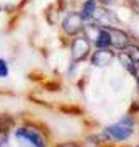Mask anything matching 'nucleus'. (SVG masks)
<instances>
[{
  "mask_svg": "<svg viewBox=\"0 0 139 147\" xmlns=\"http://www.w3.org/2000/svg\"><path fill=\"white\" fill-rule=\"evenodd\" d=\"M133 129H134V119L131 116H124L123 119H119L118 123H115L111 126H108L103 131V134L110 141L121 142V141L129 139V136L133 134Z\"/></svg>",
  "mask_w": 139,
  "mask_h": 147,
  "instance_id": "nucleus-1",
  "label": "nucleus"
},
{
  "mask_svg": "<svg viewBox=\"0 0 139 147\" xmlns=\"http://www.w3.org/2000/svg\"><path fill=\"white\" fill-rule=\"evenodd\" d=\"M15 137L23 147H46L43 136L38 131H33L30 127H20L15 131Z\"/></svg>",
  "mask_w": 139,
  "mask_h": 147,
  "instance_id": "nucleus-2",
  "label": "nucleus"
},
{
  "mask_svg": "<svg viewBox=\"0 0 139 147\" xmlns=\"http://www.w3.org/2000/svg\"><path fill=\"white\" fill-rule=\"evenodd\" d=\"M62 28L64 31L70 36H74L77 33H80L84 30V18H82L80 13H69V15L64 18V23H62Z\"/></svg>",
  "mask_w": 139,
  "mask_h": 147,
  "instance_id": "nucleus-3",
  "label": "nucleus"
},
{
  "mask_svg": "<svg viewBox=\"0 0 139 147\" xmlns=\"http://www.w3.org/2000/svg\"><path fill=\"white\" fill-rule=\"evenodd\" d=\"M90 54V41L88 38H77L72 42V59L75 62H80Z\"/></svg>",
  "mask_w": 139,
  "mask_h": 147,
  "instance_id": "nucleus-4",
  "label": "nucleus"
},
{
  "mask_svg": "<svg viewBox=\"0 0 139 147\" xmlns=\"http://www.w3.org/2000/svg\"><path fill=\"white\" fill-rule=\"evenodd\" d=\"M115 59V53L110 51L108 47H103V49H98L93 53L92 56V64L96 65V67H105V65H110L111 61Z\"/></svg>",
  "mask_w": 139,
  "mask_h": 147,
  "instance_id": "nucleus-5",
  "label": "nucleus"
},
{
  "mask_svg": "<svg viewBox=\"0 0 139 147\" xmlns=\"http://www.w3.org/2000/svg\"><path fill=\"white\" fill-rule=\"evenodd\" d=\"M110 31V38H111V46L116 47V49H124V47L129 44V38L128 34L121 30H116V28H107Z\"/></svg>",
  "mask_w": 139,
  "mask_h": 147,
  "instance_id": "nucleus-6",
  "label": "nucleus"
},
{
  "mask_svg": "<svg viewBox=\"0 0 139 147\" xmlns=\"http://www.w3.org/2000/svg\"><path fill=\"white\" fill-rule=\"evenodd\" d=\"M95 46L98 49L111 46V38H110V31H108L107 28H100V31H98V34L95 38Z\"/></svg>",
  "mask_w": 139,
  "mask_h": 147,
  "instance_id": "nucleus-7",
  "label": "nucleus"
},
{
  "mask_svg": "<svg viewBox=\"0 0 139 147\" xmlns=\"http://www.w3.org/2000/svg\"><path fill=\"white\" fill-rule=\"evenodd\" d=\"M13 124H15V121H13V118H11V116H8V115H0V134L7 136V134L11 131Z\"/></svg>",
  "mask_w": 139,
  "mask_h": 147,
  "instance_id": "nucleus-8",
  "label": "nucleus"
},
{
  "mask_svg": "<svg viewBox=\"0 0 139 147\" xmlns=\"http://www.w3.org/2000/svg\"><path fill=\"white\" fill-rule=\"evenodd\" d=\"M96 13V0H87L84 8H82V18H87V20H90L93 18Z\"/></svg>",
  "mask_w": 139,
  "mask_h": 147,
  "instance_id": "nucleus-9",
  "label": "nucleus"
},
{
  "mask_svg": "<svg viewBox=\"0 0 139 147\" xmlns=\"http://www.w3.org/2000/svg\"><path fill=\"white\" fill-rule=\"evenodd\" d=\"M118 59H119L121 65H123L126 70H129L131 74L136 72V62H134L133 59L128 56V53H119V54H118Z\"/></svg>",
  "mask_w": 139,
  "mask_h": 147,
  "instance_id": "nucleus-10",
  "label": "nucleus"
},
{
  "mask_svg": "<svg viewBox=\"0 0 139 147\" xmlns=\"http://www.w3.org/2000/svg\"><path fill=\"white\" fill-rule=\"evenodd\" d=\"M124 49H126L128 56L133 59L134 62H139V47H138V46H131V44H128Z\"/></svg>",
  "mask_w": 139,
  "mask_h": 147,
  "instance_id": "nucleus-11",
  "label": "nucleus"
},
{
  "mask_svg": "<svg viewBox=\"0 0 139 147\" xmlns=\"http://www.w3.org/2000/svg\"><path fill=\"white\" fill-rule=\"evenodd\" d=\"M61 111H62V113H67V115H80L82 113V110L77 108V106H62Z\"/></svg>",
  "mask_w": 139,
  "mask_h": 147,
  "instance_id": "nucleus-12",
  "label": "nucleus"
},
{
  "mask_svg": "<svg viewBox=\"0 0 139 147\" xmlns=\"http://www.w3.org/2000/svg\"><path fill=\"white\" fill-rule=\"evenodd\" d=\"M5 77H8V64L7 61L0 59V79H5Z\"/></svg>",
  "mask_w": 139,
  "mask_h": 147,
  "instance_id": "nucleus-13",
  "label": "nucleus"
},
{
  "mask_svg": "<svg viewBox=\"0 0 139 147\" xmlns=\"http://www.w3.org/2000/svg\"><path fill=\"white\" fill-rule=\"evenodd\" d=\"M46 90H48V92H59V90H61V84H57V82H51V84L46 85Z\"/></svg>",
  "mask_w": 139,
  "mask_h": 147,
  "instance_id": "nucleus-14",
  "label": "nucleus"
},
{
  "mask_svg": "<svg viewBox=\"0 0 139 147\" xmlns=\"http://www.w3.org/2000/svg\"><path fill=\"white\" fill-rule=\"evenodd\" d=\"M56 147H82L80 144H77V142H64V144H59Z\"/></svg>",
  "mask_w": 139,
  "mask_h": 147,
  "instance_id": "nucleus-15",
  "label": "nucleus"
},
{
  "mask_svg": "<svg viewBox=\"0 0 139 147\" xmlns=\"http://www.w3.org/2000/svg\"><path fill=\"white\" fill-rule=\"evenodd\" d=\"M133 75L136 77V82H138V88H139V69H136V72H134Z\"/></svg>",
  "mask_w": 139,
  "mask_h": 147,
  "instance_id": "nucleus-16",
  "label": "nucleus"
},
{
  "mask_svg": "<svg viewBox=\"0 0 139 147\" xmlns=\"http://www.w3.org/2000/svg\"><path fill=\"white\" fill-rule=\"evenodd\" d=\"M139 110V101H136V105H133V108H131V113L133 111H138Z\"/></svg>",
  "mask_w": 139,
  "mask_h": 147,
  "instance_id": "nucleus-17",
  "label": "nucleus"
},
{
  "mask_svg": "<svg viewBox=\"0 0 139 147\" xmlns=\"http://www.w3.org/2000/svg\"><path fill=\"white\" fill-rule=\"evenodd\" d=\"M138 147H139V146H138Z\"/></svg>",
  "mask_w": 139,
  "mask_h": 147,
  "instance_id": "nucleus-18",
  "label": "nucleus"
}]
</instances>
